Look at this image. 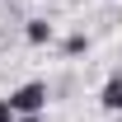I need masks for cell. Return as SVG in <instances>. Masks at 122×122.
<instances>
[{"mask_svg": "<svg viewBox=\"0 0 122 122\" xmlns=\"http://www.w3.org/2000/svg\"><path fill=\"white\" fill-rule=\"evenodd\" d=\"M5 103L14 108V117H42V108H47V85H42V80H28V85L10 89Z\"/></svg>", "mask_w": 122, "mask_h": 122, "instance_id": "6da1fadb", "label": "cell"}, {"mask_svg": "<svg viewBox=\"0 0 122 122\" xmlns=\"http://www.w3.org/2000/svg\"><path fill=\"white\" fill-rule=\"evenodd\" d=\"M99 103L108 108V113H122V75H113L103 85V94H99Z\"/></svg>", "mask_w": 122, "mask_h": 122, "instance_id": "7a4b0ae2", "label": "cell"}, {"mask_svg": "<svg viewBox=\"0 0 122 122\" xmlns=\"http://www.w3.org/2000/svg\"><path fill=\"white\" fill-rule=\"evenodd\" d=\"M24 38H28V42H52V24H47V19H28V28H24Z\"/></svg>", "mask_w": 122, "mask_h": 122, "instance_id": "3957f363", "label": "cell"}, {"mask_svg": "<svg viewBox=\"0 0 122 122\" xmlns=\"http://www.w3.org/2000/svg\"><path fill=\"white\" fill-rule=\"evenodd\" d=\"M66 52L75 56V52H85V33H75V38H66Z\"/></svg>", "mask_w": 122, "mask_h": 122, "instance_id": "277c9868", "label": "cell"}, {"mask_svg": "<svg viewBox=\"0 0 122 122\" xmlns=\"http://www.w3.org/2000/svg\"><path fill=\"white\" fill-rule=\"evenodd\" d=\"M0 122H19V117H14V108H10V103H0Z\"/></svg>", "mask_w": 122, "mask_h": 122, "instance_id": "5b68a950", "label": "cell"}, {"mask_svg": "<svg viewBox=\"0 0 122 122\" xmlns=\"http://www.w3.org/2000/svg\"><path fill=\"white\" fill-rule=\"evenodd\" d=\"M19 122H47V117H19Z\"/></svg>", "mask_w": 122, "mask_h": 122, "instance_id": "8992f818", "label": "cell"}]
</instances>
